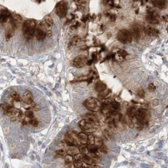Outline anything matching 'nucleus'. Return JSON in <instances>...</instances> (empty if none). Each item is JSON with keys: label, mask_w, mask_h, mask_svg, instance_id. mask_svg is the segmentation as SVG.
Masks as SVG:
<instances>
[{"label": "nucleus", "mask_w": 168, "mask_h": 168, "mask_svg": "<svg viewBox=\"0 0 168 168\" xmlns=\"http://www.w3.org/2000/svg\"><path fill=\"white\" fill-rule=\"evenodd\" d=\"M94 145L98 148L100 147L103 145V140L102 138L98 136L95 137Z\"/></svg>", "instance_id": "bb28decb"}, {"label": "nucleus", "mask_w": 168, "mask_h": 168, "mask_svg": "<svg viewBox=\"0 0 168 168\" xmlns=\"http://www.w3.org/2000/svg\"><path fill=\"white\" fill-rule=\"evenodd\" d=\"M81 41V37L78 36V35H74V36H72V37L70 39V43L71 45L75 46L78 45L79 43H80V42Z\"/></svg>", "instance_id": "4be33fe9"}, {"label": "nucleus", "mask_w": 168, "mask_h": 168, "mask_svg": "<svg viewBox=\"0 0 168 168\" xmlns=\"http://www.w3.org/2000/svg\"><path fill=\"white\" fill-rule=\"evenodd\" d=\"M35 110H39L40 109V107L38 105H35Z\"/></svg>", "instance_id": "5fc2aeb1"}, {"label": "nucleus", "mask_w": 168, "mask_h": 168, "mask_svg": "<svg viewBox=\"0 0 168 168\" xmlns=\"http://www.w3.org/2000/svg\"><path fill=\"white\" fill-rule=\"evenodd\" d=\"M146 20L152 24H156L159 21V16L155 12H151L146 16Z\"/></svg>", "instance_id": "4468645a"}, {"label": "nucleus", "mask_w": 168, "mask_h": 168, "mask_svg": "<svg viewBox=\"0 0 168 168\" xmlns=\"http://www.w3.org/2000/svg\"><path fill=\"white\" fill-rule=\"evenodd\" d=\"M22 18L18 15H14L11 17V22L12 26L14 28H19L22 23Z\"/></svg>", "instance_id": "f8f14e48"}, {"label": "nucleus", "mask_w": 168, "mask_h": 168, "mask_svg": "<svg viewBox=\"0 0 168 168\" xmlns=\"http://www.w3.org/2000/svg\"><path fill=\"white\" fill-rule=\"evenodd\" d=\"M36 29V22L32 19L26 20L23 25V33L24 37L27 39H31L35 34Z\"/></svg>", "instance_id": "f257e3e1"}, {"label": "nucleus", "mask_w": 168, "mask_h": 168, "mask_svg": "<svg viewBox=\"0 0 168 168\" xmlns=\"http://www.w3.org/2000/svg\"><path fill=\"white\" fill-rule=\"evenodd\" d=\"M111 108L114 110V111H117L120 108V104L119 102L117 101H113L111 102Z\"/></svg>", "instance_id": "2f4dec72"}, {"label": "nucleus", "mask_w": 168, "mask_h": 168, "mask_svg": "<svg viewBox=\"0 0 168 168\" xmlns=\"http://www.w3.org/2000/svg\"><path fill=\"white\" fill-rule=\"evenodd\" d=\"M148 88L149 91H154L156 90V86L154 85V83H152L151 84H149L148 86Z\"/></svg>", "instance_id": "de8ad7c7"}, {"label": "nucleus", "mask_w": 168, "mask_h": 168, "mask_svg": "<svg viewBox=\"0 0 168 168\" xmlns=\"http://www.w3.org/2000/svg\"><path fill=\"white\" fill-rule=\"evenodd\" d=\"M55 155L58 157H64L65 155V152L63 149H60L56 151Z\"/></svg>", "instance_id": "58836bf2"}, {"label": "nucleus", "mask_w": 168, "mask_h": 168, "mask_svg": "<svg viewBox=\"0 0 168 168\" xmlns=\"http://www.w3.org/2000/svg\"><path fill=\"white\" fill-rule=\"evenodd\" d=\"M55 11L57 14L61 18L65 17L68 12L67 4L64 1L59 3L56 6Z\"/></svg>", "instance_id": "0eeeda50"}, {"label": "nucleus", "mask_w": 168, "mask_h": 168, "mask_svg": "<svg viewBox=\"0 0 168 168\" xmlns=\"http://www.w3.org/2000/svg\"><path fill=\"white\" fill-rule=\"evenodd\" d=\"M138 94L139 96L141 98H143L145 96V92L143 89H140L138 91Z\"/></svg>", "instance_id": "a18cd8bd"}, {"label": "nucleus", "mask_w": 168, "mask_h": 168, "mask_svg": "<svg viewBox=\"0 0 168 168\" xmlns=\"http://www.w3.org/2000/svg\"><path fill=\"white\" fill-rule=\"evenodd\" d=\"M134 123H135L134 128L136 130H139V131L142 130V129L143 128V125L142 124V123H141L140 122H139L138 120L136 122H134Z\"/></svg>", "instance_id": "473e14b6"}, {"label": "nucleus", "mask_w": 168, "mask_h": 168, "mask_svg": "<svg viewBox=\"0 0 168 168\" xmlns=\"http://www.w3.org/2000/svg\"><path fill=\"white\" fill-rule=\"evenodd\" d=\"M23 102L26 104H30L33 101V96L29 91L25 92L23 95Z\"/></svg>", "instance_id": "2eb2a0df"}, {"label": "nucleus", "mask_w": 168, "mask_h": 168, "mask_svg": "<svg viewBox=\"0 0 168 168\" xmlns=\"http://www.w3.org/2000/svg\"><path fill=\"white\" fill-rule=\"evenodd\" d=\"M135 117L137 120L143 125H147L150 118V114L145 109H139L136 111Z\"/></svg>", "instance_id": "7ed1b4c3"}, {"label": "nucleus", "mask_w": 168, "mask_h": 168, "mask_svg": "<svg viewBox=\"0 0 168 168\" xmlns=\"http://www.w3.org/2000/svg\"><path fill=\"white\" fill-rule=\"evenodd\" d=\"M25 116L29 119H32L34 118V114L31 111H27L25 112Z\"/></svg>", "instance_id": "37998d69"}, {"label": "nucleus", "mask_w": 168, "mask_h": 168, "mask_svg": "<svg viewBox=\"0 0 168 168\" xmlns=\"http://www.w3.org/2000/svg\"><path fill=\"white\" fill-rule=\"evenodd\" d=\"M131 31L132 35L136 40H139L145 36V31L143 28L138 24H135L132 26L131 28Z\"/></svg>", "instance_id": "39448f33"}, {"label": "nucleus", "mask_w": 168, "mask_h": 168, "mask_svg": "<svg viewBox=\"0 0 168 168\" xmlns=\"http://www.w3.org/2000/svg\"><path fill=\"white\" fill-rule=\"evenodd\" d=\"M107 123L109 128H110L111 130L114 131L116 130L117 125L114 119H112L111 118H109L107 120Z\"/></svg>", "instance_id": "aec40b11"}, {"label": "nucleus", "mask_w": 168, "mask_h": 168, "mask_svg": "<svg viewBox=\"0 0 168 168\" xmlns=\"http://www.w3.org/2000/svg\"><path fill=\"white\" fill-rule=\"evenodd\" d=\"M119 40L124 43H128L132 39V35L126 30H121L118 33Z\"/></svg>", "instance_id": "1a4fd4ad"}, {"label": "nucleus", "mask_w": 168, "mask_h": 168, "mask_svg": "<svg viewBox=\"0 0 168 168\" xmlns=\"http://www.w3.org/2000/svg\"><path fill=\"white\" fill-rule=\"evenodd\" d=\"M11 96L12 98L15 101L17 102H19L20 101V96L16 92L13 91L11 93Z\"/></svg>", "instance_id": "c756f323"}, {"label": "nucleus", "mask_w": 168, "mask_h": 168, "mask_svg": "<svg viewBox=\"0 0 168 168\" xmlns=\"http://www.w3.org/2000/svg\"><path fill=\"white\" fill-rule=\"evenodd\" d=\"M29 123L30 124L33 126V127H36L38 125V121L36 120V119H31L30 121H29Z\"/></svg>", "instance_id": "e433bc0d"}, {"label": "nucleus", "mask_w": 168, "mask_h": 168, "mask_svg": "<svg viewBox=\"0 0 168 168\" xmlns=\"http://www.w3.org/2000/svg\"><path fill=\"white\" fill-rule=\"evenodd\" d=\"M43 23L45 25L48 27H50V26L53 24V20L52 18L50 16H47L44 18V22Z\"/></svg>", "instance_id": "a878e982"}, {"label": "nucleus", "mask_w": 168, "mask_h": 168, "mask_svg": "<svg viewBox=\"0 0 168 168\" xmlns=\"http://www.w3.org/2000/svg\"><path fill=\"white\" fill-rule=\"evenodd\" d=\"M118 118H119V120L120 122H121L122 123H126L127 122V120L125 118V117L123 116L122 114H119L118 115Z\"/></svg>", "instance_id": "ea45409f"}, {"label": "nucleus", "mask_w": 168, "mask_h": 168, "mask_svg": "<svg viewBox=\"0 0 168 168\" xmlns=\"http://www.w3.org/2000/svg\"><path fill=\"white\" fill-rule=\"evenodd\" d=\"M74 166V163L73 164L72 162H65V167H73Z\"/></svg>", "instance_id": "3c124183"}, {"label": "nucleus", "mask_w": 168, "mask_h": 168, "mask_svg": "<svg viewBox=\"0 0 168 168\" xmlns=\"http://www.w3.org/2000/svg\"><path fill=\"white\" fill-rule=\"evenodd\" d=\"M74 156H75V159H77V160H81V159L83 158L82 154H79V153L76 154Z\"/></svg>", "instance_id": "8fccbe9b"}, {"label": "nucleus", "mask_w": 168, "mask_h": 168, "mask_svg": "<svg viewBox=\"0 0 168 168\" xmlns=\"http://www.w3.org/2000/svg\"><path fill=\"white\" fill-rule=\"evenodd\" d=\"M118 53L120 55H121L122 57H124L125 56H126L128 54L127 53L124 51V50H120L118 51Z\"/></svg>", "instance_id": "49530a36"}, {"label": "nucleus", "mask_w": 168, "mask_h": 168, "mask_svg": "<svg viewBox=\"0 0 168 168\" xmlns=\"http://www.w3.org/2000/svg\"><path fill=\"white\" fill-rule=\"evenodd\" d=\"M47 32L46 26L43 23H40L35 29V37L38 40L42 41L45 38Z\"/></svg>", "instance_id": "423d86ee"}, {"label": "nucleus", "mask_w": 168, "mask_h": 168, "mask_svg": "<svg viewBox=\"0 0 168 168\" xmlns=\"http://www.w3.org/2000/svg\"><path fill=\"white\" fill-rule=\"evenodd\" d=\"M88 148L90 153H95L97 152V151H98V147H97L96 146H95L94 144V145H88Z\"/></svg>", "instance_id": "72a5a7b5"}, {"label": "nucleus", "mask_w": 168, "mask_h": 168, "mask_svg": "<svg viewBox=\"0 0 168 168\" xmlns=\"http://www.w3.org/2000/svg\"><path fill=\"white\" fill-rule=\"evenodd\" d=\"M11 107V106L6 103H1V108L3 109L5 111L7 110L8 109H10Z\"/></svg>", "instance_id": "79ce46f5"}, {"label": "nucleus", "mask_w": 168, "mask_h": 168, "mask_svg": "<svg viewBox=\"0 0 168 168\" xmlns=\"http://www.w3.org/2000/svg\"><path fill=\"white\" fill-rule=\"evenodd\" d=\"M22 125H27L28 123H27V122L25 121V120H23V121H22Z\"/></svg>", "instance_id": "864d4df0"}, {"label": "nucleus", "mask_w": 168, "mask_h": 168, "mask_svg": "<svg viewBox=\"0 0 168 168\" xmlns=\"http://www.w3.org/2000/svg\"><path fill=\"white\" fill-rule=\"evenodd\" d=\"M79 149L80 152L83 155H87L88 154V152H89V150H88V147L86 146L85 144H82L80 145V146L79 147Z\"/></svg>", "instance_id": "c85d7f7f"}, {"label": "nucleus", "mask_w": 168, "mask_h": 168, "mask_svg": "<svg viewBox=\"0 0 168 168\" xmlns=\"http://www.w3.org/2000/svg\"><path fill=\"white\" fill-rule=\"evenodd\" d=\"M103 134L104 137L107 139H109L110 138V134L107 130H104L103 132Z\"/></svg>", "instance_id": "09e8293b"}, {"label": "nucleus", "mask_w": 168, "mask_h": 168, "mask_svg": "<svg viewBox=\"0 0 168 168\" xmlns=\"http://www.w3.org/2000/svg\"><path fill=\"white\" fill-rule=\"evenodd\" d=\"M109 93H110V92L106 91L104 90L102 92H101V93L99 94V97H100L101 98H105V97L107 96Z\"/></svg>", "instance_id": "c03bdc74"}, {"label": "nucleus", "mask_w": 168, "mask_h": 168, "mask_svg": "<svg viewBox=\"0 0 168 168\" xmlns=\"http://www.w3.org/2000/svg\"><path fill=\"white\" fill-rule=\"evenodd\" d=\"M78 139L82 144H86L87 142L88 136L84 132H81L78 135Z\"/></svg>", "instance_id": "6ab92c4d"}, {"label": "nucleus", "mask_w": 168, "mask_h": 168, "mask_svg": "<svg viewBox=\"0 0 168 168\" xmlns=\"http://www.w3.org/2000/svg\"><path fill=\"white\" fill-rule=\"evenodd\" d=\"M136 113V110L134 107H130L128 109L127 111V116L128 118H133L135 117Z\"/></svg>", "instance_id": "b1692460"}, {"label": "nucleus", "mask_w": 168, "mask_h": 168, "mask_svg": "<svg viewBox=\"0 0 168 168\" xmlns=\"http://www.w3.org/2000/svg\"><path fill=\"white\" fill-rule=\"evenodd\" d=\"M146 32L147 34L151 36H157L159 33V31L158 30L153 28L152 27H150V26H148L146 28Z\"/></svg>", "instance_id": "412c9836"}, {"label": "nucleus", "mask_w": 168, "mask_h": 168, "mask_svg": "<svg viewBox=\"0 0 168 168\" xmlns=\"http://www.w3.org/2000/svg\"><path fill=\"white\" fill-rule=\"evenodd\" d=\"M80 127L85 132L92 133L96 130L94 123L89 120H82L79 123Z\"/></svg>", "instance_id": "20e7f679"}, {"label": "nucleus", "mask_w": 168, "mask_h": 168, "mask_svg": "<svg viewBox=\"0 0 168 168\" xmlns=\"http://www.w3.org/2000/svg\"><path fill=\"white\" fill-rule=\"evenodd\" d=\"M88 60L85 55H79L74 60V66L78 68L85 67L88 63Z\"/></svg>", "instance_id": "9d476101"}, {"label": "nucleus", "mask_w": 168, "mask_h": 168, "mask_svg": "<svg viewBox=\"0 0 168 168\" xmlns=\"http://www.w3.org/2000/svg\"><path fill=\"white\" fill-rule=\"evenodd\" d=\"M83 161L88 165H92L94 163V161L92 158L90 156H85L82 158Z\"/></svg>", "instance_id": "cd10ccee"}, {"label": "nucleus", "mask_w": 168, "mask_h": 168, "mask_svg": "<svg viewBox=\"0 0 168 168\" xmlns=\"http://www.w3.org/2000/svg\"><path fill=\"white\" fill-rule=\"evenodd\" d=\"M74 166L76 168H80L82 167L83 162L81 160L76 159V160H75L74 162Z\"/></svg>", "instance_id": "c9c22d12"}, {"label": "nucleus", "mask_w": 168, "mask_h": 168, "mask_svg": "<svg viewBox=\"0 0 168 168\" xmlns=\"http://www.w3.org/2000/svg\"><path fill=\"white\" fill-rule=\"evenodd\" d=\"M47 34L49 36H51V35H52V33H51V31H48L47 32Z\"/></svg>", "instance_id": "6e6d98bb"}, {"label": "nucleus", "mask_w": 168, "mask_h": 168, "mask_svg": "<svg viewBox=\"0 0 168 168\" xmlns=\"http://www.w3.org/2000/svg\"><path fill=\"white\" fill-rule=\"evenodd\" d=\"M11 18V13L5 9H2L1 10L0 14V19L1 23H6L8 20Z\"/></svg>", "instance_id": "ddd939ff"}, {"label": "nucleus", "mask_w": 168, "mask_h": 168, "mask_svg": "<svg viewBox=\"0 0 168 168\" xmlns=\"http://www.w3.org/2000/svg\"><path fill=\"white\" fill-rule=\"evenodd\" d=\"M17 117H13L11 118V121L12 122H16L17 121Z\"/></svg>", "instance_id": "603ef678"}, {"label": "nucleus", "mask_w": 168, "mask_h": 168, "mask_svg": "<svg viewBox=\"0 0 168 168\" xmlns=\"http://www.w3.org/2000/svg\"><path fill=\"white\" fill-rule=\"evenodd\" d=\"M66 151L67 154L75 156L79 153V149L74 145H69L66 148Z\"/></svg>", "instance_id": "dca6fc26"}, {"label": "nucleus", "mask_w": 168, "mask_h": 168, "mask_svg": "<svg viewBox=\"0 0 168 168\" xmlns=\"http://www.w3.org/2000/svg\"><path fill=\"white\" fill-rule=\"evenodd\" d=\"M74 160V158L72 155L67 154L65 156V161L66 162H72Z\"/></svg>", "instance_id": "4c0bfd02"}, {"label": "nucleus", "mask_w": 168, "mask_h": 168, "mask_svg": "<svg viewBox=\"0 0 168 168\" xmlns=\"http://www.w3.org/2000/svg\"><path fill=\"white\" fill-rule=\"evenodd\" d=\"M66 140L69 145H74L76 146L79 145L80 142L79 141L78 135H77L75 132L72 131H68L66 134Z\"/></svg>", "instance_id": "6e6552de"}, {"label": "nucleus", "mask_w": 168, "mask_h": 168, "mask_svg": "<svg viewBox=\"0 0 168 168\" xmlns=\"http://www.w3.org/2000/svg\"><path fill=\"white\" fill-rule=\"evenodd\" d=\"M85 107L91 112H97L101 110L102 104L100 101L95 98H89L84 102Z\"/></svg>", "instance_id": "f03ea898"}, {"label": "nucleus", "mask_w": 168, "mask_h": 168, "mask_svg": "<svg viewBox=\"0 0 168 168\" xmlns=\"http://www.w3.org/2000/svg\"><path fill=\"white\" fill-rule=\"evenodd\" d=\"M90 156H91V157L92 158V159H93L94 162L98 163V162H100V161H101L100 158L98 155H96L95 153H91Z\"/></svg>", "instance_id": "7c9ffc66"}, {"label": "nucleus", "mask_w": 168, "mask_h": 168, "mask_svg": "<svg viewBox=\"0 0 168 168\" xmlns=\"http://www.w3.org/2000/svg\"><path fill=\"white\" fill-rule=\"evenodd\" d=\"M99 149L100 152L103 154H107L108 152V147L104 145H102L100 147H99Z\"/></svg>", "instance_id": "a19ab883"}, {"label": "nucleus", "mask_w": 168, "mask_h": 168, "mask_svg": "<svg viewBox=\"0 0 168 168\" xmlns=\"http://www.w3.org/2000/svg\"><path fill=\"white\" fill-rule=\"evenodd\" d=\"M15 34V28L13 26H9L8 27L5 32V36L6 41H8Z\"/></svg>", "instance_id": "f3484780"}, {"label": "nucleus", "mask_w": 168, "mask_h": 168, "mask_svg": "<svg viewBox=\"0 0 168 168\" xmlns=\"http://www.w3.org/2000/svg\"><path fill=\"white\" fill-rule=\"evenodd\" d=\"M95 142V137L93 135H89L88 136L87 142L88 145H94Z\"/></svg>", "instance_id": "f704fd0d"}, {"label": "nucleus", "mask_w": 168, "mask_h": 168, "mask_svg": "<svg viewBox=\"0 0 168 168\" xmlns=\"http://www.w3.org/2000/svg\"><path fill=\"white\" fill-rule=\"evenodd\" d=\"M167 3L166 0H156L155 2L156 5L160 9H162L165 7Z\"/></svg>", "instance_id": "393cba45"}, {"label": "nucleus", "mask_w": 168, "mask_h": 168, "mask_svg": "<svg viewBox=\"0 0 168 168\" xmlns=\"http://www.w3.org/2000/svg\"><path fill=\"white\" fill-rule=\"evenodd\" d=\"M87 118L90 121H92L94 123H97L98 122V119L95 114L91 113H88L86 114Z\"/></svg>", "instance_id": "5701e85b"}, {"label": "nucleus", "mask_w": 168, "mask_h": 168, "mask_svg": "<svg viewBox=\"0 0 168 168\" xmlns=\"http://www.w3.org/2000/svg\"><path fill=\"white\" fill-rule=\"evenodd\" d=\"M106 88H107V85L101 81L97 82L95 86V90L98 92H102L105 90Z\"/></svg>", "instance_id": "a211bd4d"}, {"label": "nucleus", "mask_w": 168, "mask_h": 168, "mask_svg": "<svg viewBox=\"0 0 168 168\" xmlns=\"http://www.w3.org/2000/svg\"><path fill=\"white\" fill-rule=\"evenodd\" d=\"M5 113L8 116L16 117L17 118H21L22 117V112L19 109L16 107H11L10 109L5 111Z\"/></svg>", "instance_id": "9b49d317"}]
</instances>
